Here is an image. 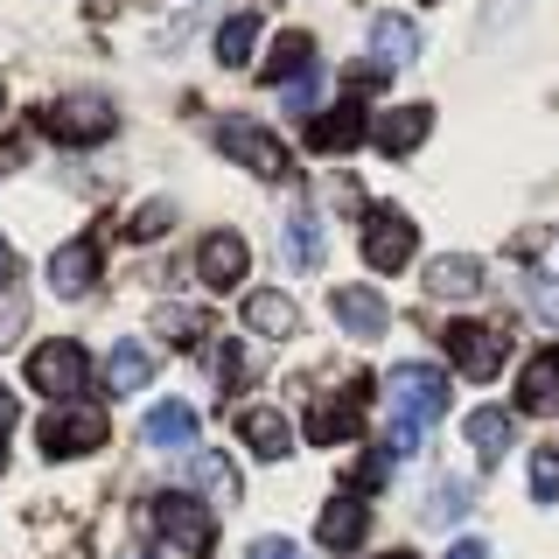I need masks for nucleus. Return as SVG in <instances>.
Here are the masks:
<instances>
[{
  "label": "nucleus",
  "mask_w": 559,
  "mask_h": 559,
  "mask_svg": "<svg viewBox=\"0 0 559 559\" xmlns=\"http://www.w3.org/2000/svg\"><path fill=\"white\" fill-rule=\"evenodd\" d=\"M147 378H154V349L147 343H119L112 357H105V384H112V399L119 392H140Z\"/></svg>",
  "instance_id": "obj_20"
},
{
  "label": "nucleus",
  "mask_w": 559,
  "mask_h": 559,
  "mask_svg": "<svg viewBox=\"0 0 559 559\" xmlns=\"http://www.w3.org/2000/svg\"><path fill=\"white\" fill-rule=\"evenodd\" d=\"M28 384L49 392L57 406H78V399H84V349L78 343H43L28 357Z\"/></svg>",
  "instance_id": "obj_4"
},
{
  "label": "nucleus",
  "mask_w": 559,
  "mask_h": 559,
  "mask_svg": "<svg viewBox=\"0 0 559 559\" xmlns=\"http://www.w3.org/2000/svg\"><path fill=\"white\" fill-rule=\"evenodd\" d=\"M197 483L217 503H238V476H231V462H217V454H197Z\"/></svg>",
  "instance_id": "obj_28"
},
{
  "label": "nucleus",
  "mask_w": 559,
  "mask_h": 559,
  "mask_svg": "<svg viewBox=\"0 0 559 559\" xmlns=\"http://www.w3.org/2000/svg\"><path fill=\"white\" fill-rule=\"evenodd\" d=\"M314 92H322V78L308 70V78H294L287 92H280V105H287V112H308V105H314Z\"/></svg>",
  "instance_id": "obj_31"
},
{
  "label": "nucleus",
  "mask_w": 559,
  "mask_h": 559,
  "mask_svg": "<svg viewBox=\"0 0 559 559\" xmlns=\"http://www.w3.org/2000/svg\"><path fill=\"white\" fill-rule=\"evenodd\" d=\"M0 112H8V92H0Z\"/></svg>",
  "instance_id": "obj_38"
},
{
  "label": "nucleus",
  "mask_w": 559,
  "mask_h": 559,
  "mask_svg": "<svg viewBox=\"0 0 559 559\" xmlns=\"http://www.w3.org/2000/svg\"><path fill=\"white\" fill-rule=\"evenodd\" d=\"M287 245H294V266H322V217H314V210H294Z\"/></svg>",
  "instance_id": "obj_26"
},
{
  "label": "nucleus",
  "mask_w": 559,
  "mask_h": 559,
  "mask_svg": "<svg viewBox=\"0 0 559 559\" xmlns=\"http://www.w3.org/2000/svg\"><path fill=\"white\" fill-rule=\"evenodd\" d=\"M245 266H252V252H245V238L238 231H210L203 238V252H197V273H203V287L210 294H224V287H238Z\"/></svg>",
  "instance_id": "obj_9"
},
{
  "label": "nucleus",
  "mask_w": 559,
  "mask_h": 559,
  "mask_svg": "<svg viewBox=\"0 0 559 559\" xmlns=\"http://www.w3.org/2000/svg\"><path fill=\"white\" fill-rule=\"evenodd\" d=\"M468 511H476V489H468L462 476L433 483V503H427V518H433V524H454V518H468Z\"/></svg>",
  "instance_id": "obj_27"
},
{
  "label": "nucleus",
  "mask_w": 559,
  "mask_h": 559,
  "mask_svg": "<svg viewBox=\"0 0 559 559\" xmlns=\"http://www.w3.org/2000/svg\"><path fill=\"white\" fill-rule=\"evenodd\" d=\"M252 49H259V22L252 14H231V22L217 28V63L238 70V63H252Z\"/></svg>",
  "instance_id": "obj_24"
},
{
  "label": "nucleus",
  "mask_w": 559,
  "mask_h": 559,
  "mask_svg": "<svg viewBox=\"0 0 559 559\" xmlns=\"http://www.w3.org/2000/svg\"><path fill=\"white\" fill-rule=\"evenodd\" d=\"M217 147L231 154V162H245V168H252V175H266V182H273V175H294V162H287V147H280L273 133H259L252 119H224V127H217Z\"/></svg>",
  "instance_id": "obj_6"
},
{
  "label": "nucleus",
  "mask_w": 559,
  "mask_h": 559,
  "mask_svg": "<svg viewBox=\"0 0 559 559\" xmlns=\"http://www.w3.org/2000/svg\"><path fill=\"white\" fill-rule=\"evenodd\" d=\"M245 322H252L259 336H294V329H301V308H294L287 294H252V301H245Z\"/></svg>",
  "instance_id": "obj_22"
},
{
  "label": "nucleus",
  "mask_w": 559,
  "mask_h": 559,
  "mask_svg": "<svg viewBox=\"0 0 559 559\" xmlns=\"http://www.w3.org/2000/svg\"><path fill=\"white\" fill-rule=\"evenodd\" d=\"M14 427V399H8V384H0V433Z\"/></svg>",
  "instance_id": "obj_35"
},
{
  "label": "nucleus",
  "mask_w": 559,
  "mask_h": 559,
  "mask_svg": "<svg viewBox=\"0 0 559 559\" xmlns=\"http://www.w3.org/2000/svg\"><path fill=\"white\" fill-rule=\"evenodd\" d=\"M392 559H419V552H392Z\"/></svg>",
  "instance_id": "obj_37"
},
{
  "label": "nucleus",
  "mask_w": 559,
  "mask_h": 559,
  "mask_svg": "<svg viewBox=\"0 0 559 559\" xmlns=\"http://www.w3.org/2000/svg\"><path fill=\"white\" fill-rule=\"evenodd\" d=\"M392 413L427 433L433 419L448 413V371H433V364H399L392 371Z\"/></svg>",
  "instance_id": "obj_1"
},
{
  "label": "nucleus",
  "mask_w": 559,
  "mask_h": 559,
  "mask_svg": "<svg viewBox=\"0 0 559 559\" xmlns=\"http://www.w3.org/2000/svg\"><path fill=\"white\" fill-rule=\"evenodd\" d=\"M441 343H448V357H454V371H462V378H497L503 371V336H497V329H483V322H454Z\"/></svg>",
  "instance_id": "obj_8"
},
{
  "label": "nucleus",
  "mask_w": 559,
  "mask_h": 559,
  "mask_svg": "<svg viewBox=\"0 0 559 559\" xmlns=\"http://www.w3.org/2000/svg\"><path fill=\"white\" fill-rule=\"evenodd\" d=\"M364 399H371V392H364V378L349 384L343 399H314V413H308V433H314L322 448L349 441V433H357V419H364Z\"/></svg>",
  "instance_id": "obj_11"
},
{
  "label": "nucleus",
  "mask_w": 559,
  "mask_h": 559,
  "mask_svg": "<svg viewBox=\"0 0 559 559\" xmlns=\"http://www.w3.org/2000/svg\"><path fill=\"white\" fill-rule=\"evenodd\" d=\"M413 245H419V231H413L406 210H371V217H364V259H371L378 273H399L413 259Z\"/></svg>",
  "instance_id": "obj_7"
},
{
  "label": "nucleus",
  "mask_w": 559,
  "mask_h": 559,
  "mask_svg": "<svg viewBox=\"0 0 559 559\" xmlns=\"http://www.w3.org/2000/svg\"><path fill=\"white\" fill-rule=\"evenodd\" d=\"M168 224H175V210H168V203H147V210H140V217L127 224V231H133V238H162Z\"/></svg>",
  "instance_id": "obj_30"
},
{
  "label": "nucleus",
  "mask_w": 559,
  "mask_h": 559,
  "mask_svg": "<svg viewBox=\"0 0 559 559\" xmlns=\"http://www.w3.org/2000/svg\"><path fill=\"white\" fill-rule=\"evenodd\" d=\"M427 133H433V105H392V112L371 127V140H378L384 154H413Z\"/></svg>",
  "instance_id": "obj_15"
},
{
  "label": "nucleus",
  "mask_w": 559,
  "mask_h": 559,
  "mask_svg": "<svg viewBox=\"0 0 559 559\" xmlns=\"http://www.w3.org/2000/svg\"><path fill=\"white\" fill-rule=\"evenodd\" d=\"M133 559H147V552H133Z\"/></svg>",
  "instance_id": "obj_39"
},
{
  "label": "nucleus",
  "mask_w": 559,
  "mask_h": 559,
  "mask_svg": "<svg viewBox=\"0 0 559 559\" xmlns=\"http://www.w3.org/2000/svg\"><path fill=\"white\" fill-rule=\"evenodd\" d=\"M238 441L252 454H266V462H280V454H294V427H287V413H273V406H245L238 413Z\"/></svg>",
  "instance_id": "obj_14"
},
{
  "label": "nucleus",
  "mask_w": 559,
  "mask_h": 559,
  "mask_svg": "<svg viewBox=\"0 0 559 559\" xmlns=\"http://www.w3.org/2000/svg\"><path fill=\"white\" fill-rule=\"evenodd\" d=\"M154 524H162V538H168V546H182L189 559H203L210 546H217L210 503H197V497H154Z\"/></svg>",
  "instance_id": "obj_5"
},
{
  "label": "nucleus",
  "mask_w": 559,
  "mask_h": 559,
  "mask_svg": "<svg viewBox=\"0 0 559 559\" xmlns=\"http://www.w3.org/2000/svg\"><path fill=\"white\" fill-rule=\"evenodd\" d=\"M105 433H112V419H105V406H92V399H78V406H49L43 454H92V448H105Z\"/></svg>",
  "instance_id": "obj_2"
},
{
  "label": "nucleus",
  "mask_w": 559,
  "mask_h": 559,
  "mask_svg": "<svg viewBox=\"0 0 559 559\" xmlns=\"http://www.w3.org/2000/svg\"><path fill=\"white\" fill-rule=\"evenodd\" d=\"M140 441L162 448V454H197V413L182 399H162V406L140 419Z\"/></svg>",
  "instance_id": "obj_10"
},
{
  "label": "nucleus",
  "mask_w": 559,
  "mask_h": 559,
  "mask_svg": "<svg viewBox=\"0 0 559 559\" xmlns=\"http://www.w3.org/2000/svg\"><path fill=\"white\" fill-rule=\"evenodd\" d=\"M329 314L343 322V336H384V329H392V308H384L371 287H336L329 294Z\"/></svg>",
  "instance_id": "obj_12"
},
{
  "label": "nucleus",
  "mask_w": 559,
  "mask_h": 559,
  "mask_svg": "<svg viewBox=\"0 0 559 559\" xmlns=\"http://www.w3.org/2000/svg\"><path fill=\"white\" fill-rule=\"evenodd\" d=\"M427 287L441 294V301H468V294H483V259H468V252H441L427 266Z\"/></svg>",
  "instance_id": "obj_18"
},
{
  "label": "nucleus",
  "mask_w": 559,
  "mask_h": 559,
  "mask_svg": "<svg viewBox=\"0 0 559 559\" xmlns=\"http://www.w3.org/2000/svg\"><path fill=\"white\" fill-rule=\"evenodd\" d=\"M14 329H22V308H8V314H0V349L14 343Z\"/></svg>",
  "instance_id": "obj_34"
},
{
  "label": "nucleus",
  "mask_w": 559,
  "mask_h": 559,
  "mask_svg": "<svg viewBox=\"0 0 559 559\" xmlns=\"http://www.w3.org/2000/svg\"><path fill=\"white\" fill-rule=\"evenodd\" d=\"M448 559H489L483 538H462V546H448Z\"/></svg>",
  "instance_id": "obj_33"
},
{
  "label": "nucleus",
  "mask_w": 559,
  "mask_h": 559,
  "mask_svg": "<svg viewBox=\"0 0 559 559\" xmlns=\"http://www.w3.org/2000/svg\"><path fill=\"white\" fill-rule=\"evenodd\" d=\"M364 532H371V511H364L357 497H336L322 511V524H314V538H322L329 552H349V546H364Z\"/></svg>",
  "instance_id": "obj_17"
},
{
  "label": "nucleus",
  "mask_w": 559,
  "mask_h": 559,
  "mask_svg": "<svg viewBox=\"0 0 559 559\" xmlns=\"http://www.w3.org/2000/svg\"><path fill=\"white\" fill-rule=\"evenodd\" d=\"M308 140H314L322 154H343V147H357V140H364V105H336L329 119H314V127H308Z\"/></svg>",
  "instance_id": "obj_21"
},
{
  "label": "nucleus",
  "mask_w": 559,
  "mask_h": 559,
  "mask_svg": "<svg viewBox=\"0 0 559 559\" xmlns=\"http://www.w3.org/2000/svg\"><path fill=\"white\" fill-rule=\"evenodd\" d=\"M308 35H280V49H273V63H266V84H280V78H308V70H314V57H308Z\"/></svg>",
  "instance_id": "obj_25"
},
{
  "label": "nucleus",
  "mask_w": 559,
  "mask_h": 559,
  "mask_svg": "<svg viewBox=\"0 0 559 559\" xmlns=\"http://www.w3.org/2000/svg\"><path fill=\"white\" fill-rule=\"evenodd\" d=\"M468 448H476V462H503V448H518V419L503 406H476L468 413Z\"/></svg>",
  "instance_id": "obj_19"
},
{
  "label": "nucleus",
  "mask_w": 559,
  "mask_h": 559,
  "mask_svg": "<svg viewBox=\"0 0 559 559\" xmlns=\"http://www.w3.org/2000/svg\"><path fill=\"white\" fill-rule=\"evenodd\" d=\"M245 559H301V546H287V538H252Z\"/></svg>",
  "instance_id": "obj_32"
},
{
  "label": "nucleus",
  "mask_w": 559,
  "mask_h": 559,
  "mask_svg": "<svg viewBox=\"0 0 559 559\" xmlns=\"http://www.w3.org/2000/svg\"><path fill=\"white\" fill-rule=\"evenodd\" d=\"M371 49H378V63H413L419 57V28L399 22V14H378V22H371Z\"/></svg>",
  "instance_id": "obj_23"
},
{
  "label": "nucleus",
  "mask_w": 559,
  "mask_h": 559,
  "mask_svg": "<svg viewBox=\"0 0 559 559\" xmlns=\"http://www.w3.org/2000/svg\"><path fill=\"white\" fill-rule=\"evenodd\" d=\"M14 273V252H8V245H0V280H8Z\"/></svg>",
  "instance_id": "obj_36"
},
{
  "label": "nucleus",
  "mask_w": 559,
  "mask_h": 559,
  "mask_svg": "<svg viewBox=\"0 0 559 559\" xmlns=\"http://www.w3.org/2000/svg\"><path fill=\"white\" fill-rule=\"evenodd\" d=\"M112 105L105 98H92V92H78V98H49L43 105V133H57L63 147H92V140H105L112 133Z\"/></svg>",
  "instance_id": "obj_3"
},
{
  "label": "nucleus",
  "mask_w": 559,
  "mask_h": 559,
  "mask_svg": "<svg viewBox=\"0 0 559 559\" xmlns=\"http://www.w3.org/2000/svg\"><path fill=\"white\" fill-rule=\"evenodd\" d=\"M92 280H98V245L92 238H70L63 252H49V287H57L63 301L92 294Z\"/></svg>",
  "instance_id": "obj_13"
},
{
  "label": "nucleus",
  "mask_w": 559,
  "mask_h": 559,
  "mask_svg": "<svg viewBox=\"0 0 559 559\" xmlns=\"http://www.w3.org/2000/svg\"><path fill=\"white\" fill-rule=\"evenodd\" d=\"M552 406H559V343L538 349L518 378V413H552Z\"/></svg>",
  "instance_id": "obj_16"
},
{
  "label": "nucleus",
  "mask_w": 559,
  "mask_h": 559,
  "mask_svg": "<svg viewBox=\"0 0 559 559\" xmlns=\"http://www.w3.org/2000/svg\"><path fill=\"white\" fill-rule=\"evenodd\" d=\"M532 497L538 503H559V448H538L532 454Z\"/></svg>",
  "instance_id": "obj_29"
}]
</instances>
